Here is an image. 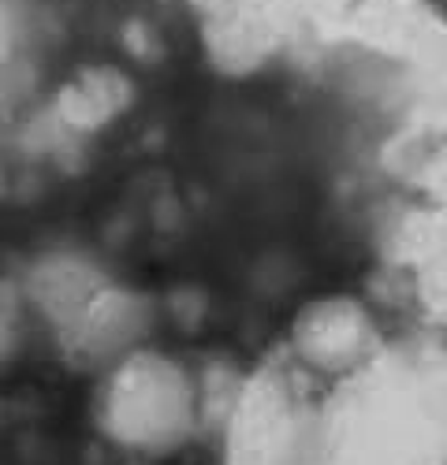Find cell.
Returning <instances> with one entry per match:
<instances>
[{
	"mask_svg": "<svg viewBox=\"0 0 447 465\" xmlns=\"http://www.w3.org/2000/svg\"><path fill=\"white\" fill-rule=\"evenodd\" d=\"M194 380L175 358L134 351L101 380V432L142 454H168L194 429Z\"/></svg>",
	"mask_w": 447,
	"mask_h": 465,
	"instance_id": "obj_1",
	"label": "cell"
},
{
	"mask_svg": "<svg viewBox=\"0 0 447 465\" xmlns=\"http://www.w3.org/2000/svg\"><path fill=\"white\" fill-rule=\"evenodd\" d=\"M298 354L321 369H351L369 354L372 324L369 313L351 298H324L310 305L294 324Z\"/></svg>",
	"mask_w": 447,
	"mask_h": 465,
	"instance_id": "obj_2",
	"label": "cell"
}]
</instances>
